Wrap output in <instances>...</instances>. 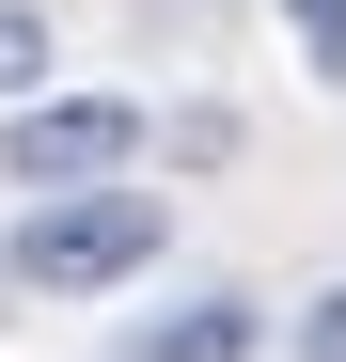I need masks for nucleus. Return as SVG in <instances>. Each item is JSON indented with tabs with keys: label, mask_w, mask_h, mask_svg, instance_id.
<instances>
[{
	"label": "nucleus",
	"mask_w": 346,
	"mask_h": 362,
	"mask_svg": "<svg viewBox=\"0 0 346 362\" xmlns=\"http://www.w3.org/2000/svg\"><path fill=\"white\" fill-rule=\"evenodd\" d=\"M252 331H268L252 299H189V315H173V331H157L142 362H252Z\"/></svg>",
	"instance_id": "nucleus-3"
},
{
	"label": "nucleus",
	"mask_w": 346,
	"mask_h": 362,
	"mask_svg": "<svg viewBox=\"0 0 346 362\" xmlns=\"http://www.w3.org/2000/svg\"><path fill=\"white\" fill-rule=\"evenodd\" d=\"M299 362H346V284H330L315 315H299Z\"/></svg>",
	"instance_id": "nucleus-6"
},
{
	"label": "nucleus",
	"mask_w": 346,
	"mask_h": 362,
	"mask_svg": "<svg viewBox=\"0 0 346 362\" xmlns=\"http://www.w3.org/2000/svg\"><path fill=\"white\" fill-rule=\"evenodd\" d=\"M157 236H173V189H126V173H110V189H32V221H16V268L32 299H110L126 268H157Z\"/></svg>",
	"instance_id": "nucleus-1"
},
{
	"label": "nucleus",
	"mask_w": 346,
	"mask_h": 362,
	"mask_svg": "<svg viewBox=\"0 0 346 362\" xmlns=\"http://www.w3.org/2000/svg\"><path fill=\"white\" fill-rule=\"evenodd\" d=\"M126 158H142L126 95H32L16 127H0V173H16V189H110Z\"/></svg>",
	"instance_id": "nucleus-2"
},
{
	"label": "nucleus",
	"mask_w": 346,
	"mask_h": 362,
	"mask_svg": "<svg viewBox=\"0 0 346 362\" xmlns=\"http://www.w3.org/2000/svg\"><path fill=\"white\" fill-rule=\"evenodd\" d=\"M32 95H47V16L0 0V110H32Z\"/></svg>",
	"instance_id": "nucleus-4"
},
{
	"label": "nucleus",
	"mask_w": 346,
	"mask_h": 362,
	"mask_svg": "<svg viewBox=\"0 0 346 362\" xmlns=\"http://www.w3.org/2000/svg\"><path fill=\"white\" fill-rule=\"evenodd\" d=\"M299 64H315V79L346 95V0H299Z\"/></svg>",
	"instance_id": "nucleus-5"
}]
</instances>
